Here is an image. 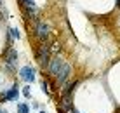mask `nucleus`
I'll use <instances>...</instances> for the list:
<instances>
[{
	"instance_id": "obj_18",
	"label": "nucleus",
	"mask_w": 120,
	"mask_h": 113,
	"mask_svg": "<svg viewBox=\"0 0 120 113\" xmlns=\"http://www.w3.org/2000/svg\"><path fill=\"white\" fill-rule=\"evenodd\" d=\"M117 5H118V7H120V0H117Z\"/></svg>"
},
{
	"instance_id": "obj_14",
	"label": "nucleus",
	"mask_w": 120,
	"mask_h": 113,
	"mask_svg": "<svg viewBox=\"0 0 120 113\" xmlns=\"http://www.w3.org/2000/svg\"><path fill=\"white\" fill-rule=\"evenodd\" d=\"M31 106H33V108H35V110H37V108H40V104L37 103V101H33V103H31Z\"/></svg>"
},
{
	"instance_id": "obj_1",
	"label": "nucleus",
	"mask_w": 120,
	"mask_h": 113,
	"mask_svg": "<svg viewBox=\"0 0 120 113\" xmlns=\"http://www.w3.org/2000/svg\"><path fill=\"white\" fill-rule=\"evenodd\" d=\"M19 2H21V7L24 11V16L31 21H37L40 11H38V5H37L35 0H19Z\"/></svg>"
},
{
	"instance_id": "obj_5",
	"label": "nucleus",
	"mask_w": 120,
	"mask_h": 113,
	"mask_svg": "<svg viewBox=\"0 0 120 113\" xmlns=\"http://www.w3.org/2000/svg\"><path fill=\"white\" fill-rule=\"evenodd\" d=\"M19 77L24 83H33L35 82V77H37V70H33L31 66H23L19 70Z\"/></svg>"
},
{
	"instance_id": "obj_3",
	"label": "nucleus",
	"mask_w": 120,
	"mask_h": 113,
	"mask_svg": "<svg viewBox=\"0 0 120 113\" xmlns=\"http://www.w3.org/2000/svg\"><path fill=\"white\" fill-rule=\"evenodd\" d=\"M16 63H18V52H16V49H7L5 59H4V68H5L7 73L16 72Z\"/></svg>"
},
{
	"instance_id": "obj_11",
	"label": "nucleus",
	"mask_w": 120,
	"mask_h": 113,
	"mask_svg": "<svg viewBox=\"0 0 120 113\" xmlns=\"http://www.w3.org/2000/svg\"><path fill=\"white\" fill-rule=\"evenodd\" d=\"M18 113H30V106L26 103H18Z\"/></svg>"
},
{
	"instance_id": "obj_16",
	"label": "nucleus",
	"mask_w": 120,
	"mask_h": 113,
	"mask_svg": "<svg viewBox=\"0 0 120 113\" xmlns=\"http://www.w3.org/2000/svg\"><path fill=\"white\" fill-rule=\"evenodd\" d=\"M71 113H80V111H78L77 108H73V110H71Z\"/></svg>"
},
{
	"instance_id": "obj_7",
	"label": "nucleus",
	"mask_w": 120,
	"mask_h": 113,
	"mask_svg": "<svg viewBox=\"0 0 120 113\" xmlns=\"http://www.w3.org/2000/svg\"><path fill=\"white\" fill-rule=\"evenodd\" d=\"M70 75H71V66H70L68 63H64V64H63V68H61V72L56 75V80H57V83H59V85H64V83L68 82Z\"/></svg>"
},
{
	"instance_id": "obj_4",
	"label": "nucleus",
	"mask_w": 120,
	"mask_h": 113,
	"mask_svg": "<svg viewBox=\"0 0 120 113\" xmlns=\"http://www.w3.org/2000/svg\"><path fill=\"white\" fill-rule=\"evenodd\" d=\"M51 47H49L47 44H42V47L37 51V61L40 63V66H44V68H47V64H49V61L52 59V56H51Z\"/></svg>"
},
{
	"instance_id": "obj_15",
	"label": "nucleus",
	"mask_w": 120,
	"mask_h": 113,
	"mask_svg": "<svg viewBox=\"0 0 120 113\" xmlns=\"http://www.w3.org/2000/svg\"><path fill=\"white\" fill-rule=\"evenodd\" d=\"M0 113H9V111H7L5 108H0Z\"/></svg>"
},
{
	"instance_id": "obj_2",
	"label": "nucleus",
	"mask_w": 120,
	"mask_h": 113,
	"mask_svg": "<svg viewBox=\"0 0 120 113\" xmlns=\"http://www.w3.org/2000/svg\"><path fill=\"white\" fill-rule=\"evenodd\" d=\"M33 33H35V37L40 42H45L49 38V35H51V26H49L47 23H44V21L37 19L35 24H33Z\"/></svg>"
},
{
	"instance_id": "obj_8",
	"label": "nucleus",
	"mask_w": 120,
	"mask_h": 113,
	"mask_svg": "<svg viewBox=\"0 0 120 113\" xmlns=\"http://www.w3.org/2000/svg\"><path fill=\"white\" fill-rule=\"evenodd\" d=\"M19 99V89H18V83H14V85L11 87L7 92L2 94V101H18Z\"/></svg>"
},
{
	"instance_id": "obj_19",
	"label": "nucleus",
	"mask_w": 120,
	"mask_h": 113,
	"mask_svg": "<svg viewBox=\"0 0 120 113\" xmlns=\"http://www.w3.org/2000/svg\"><path fill=\"white\" fill-rule=\"evenodd\" d=\"M38 113H45V111H38Z\"/></svg>"
},
{
	"instance_id": "obj_12",
	"label": "nucleus",
	"mask_w": 120,
	"mask_h": 113,
	"mask_svg": "<svg viewBox=\"0 0 120 113\" xmlns=\"http://www.w3.org/2000/svg\"><path fill=\"white\" fill-rule=\"evenodd\" d=\"M47 83H49V82H45V80H44V82H40V85H42V90H44L45 94H47V96H51V90H49Z\"/></svg>"
},
{
	"instance_id": "obj_9",
	"label": "nucleus",
	"mask_w": 120,
	"mask_h": 113,
	"mask_svg": "<svg viewBox=\"0 0 120 113\" xmlns=\"http://www.w3.org/2000/svg\"><path fill=\"white\" fill-rule=\"evenodd\" d=\"M78 85V82H66L63 85V94H71V90Z\"/></svg>"
},
{
	"instance_id": "obj_6",
	"label": "nucleus",
	"mask_w": 120,
	"mask_h": 113,
	"mask_svg": "<svg viewBox=\"0 0 120 113\" xmlns=\"http://www.w3.org/2000/svg\"><path fill=\"white\" fill-rule=\"evenodd\" d=\"M63 64H64V61L61 59L59 56H54L51 61H49V64H47V72L52 75V77H56L57 73L61 72V68H63Z\"/></svg>"
},
{
	"instance_id": "obj_10",
	"label": "nucleus",
	"mask_w": 120,
	"mask_h": 113,
	"mask_svg": "<svg viewBox=\"0 0 120 113\" xmlns=\"http://www.w3.org/2000/svg\"><path fill=\"white\" fill-rule=\"evenodd\" d=\"M9 35H11L14 40H19V38H21V35H19L18 28H14V26H9Z\"/></svg>"
},
{
	"instance_id": "obj_13",
	"label": "nucleus",
	"mask_w": 120,
	"mask_h": 113,
	"mask_svg": "<svg viewBox=\"0 0 120 113\" xmlns=\"http://www.w3.org/2000/svg\"><path fill=\"white\" fill-rule=\"evenodd\" d=\"M23 96H24L26 99L30 98V87H28V85H24V87H23Z\"/></svg>"
},
{
	"instance_id": "obj_17",
	"label": "nucleus",
	"mask_w": 120,
	"mask_h": 113,
	"mask_svg": "<svg viewBox=\"0 0 120 113\" xmlns=\"http://www.w3.org/2000/svg\"><path fill=\"white\" fill-rule=\"evenodd\" d=\"M0 11H5V9H4V5H2V0H0Z\"/></svg>"
}]
</instances>
